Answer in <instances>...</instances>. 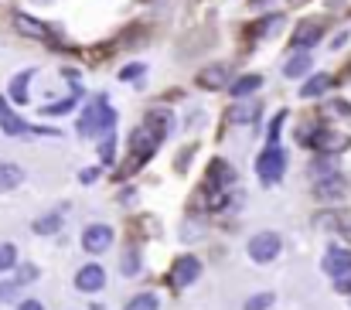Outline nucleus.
Wrapping results in <instances>:
<instances>
[{"mask_svg":"<svg viewBox=\"0 0 351 310\" xmlns=\"http://www.w3.org/2000/svg\"><path fill=\"white\" fill-rule=\"evenodd\" d=\"M0 126H3V133H10V136H17V133H24V130H27V123H24V119H17L10 109L0 116Z\"/></svg>","mask_w":351,"mask_h":310,"instance_id":"22","label":"nucleus"},{"mask_svg":"<svg viewBox=\"0 0 351 310\" xmlns=\"http://www.w3.org/2000/svg\"><path fill=\"white\" fill-rule=\"evenodd\" d=\"M31 79H34V69H24L21 75H14V82H10V99L17 106L27 103V86H31Z\"/></svg>","mask_w":351,"mask_h":310,"instance_id":"14","label":"nucleus"},{"mask_svg":"<svg viewBox=\"0 0 351 310\" xmlns=\"http://www.w3.org/2000/svg\"><path fill=\"white\" fill-rule=\"evenodd\" d=\"M126 310H160V300H157L154 294H136V297L126 304Z\"/></svg>","mask_w":351,"mask_h":310,"instance_id":"23","label":"nucleus"},{"mask_svg":"<svg viewBox=\"0 0 351 310\" xmlns=\"http://www.w3.org/2000/svg\"><path fill=\"white\" fill-rule=\"evenodd\" d=\"M113 147H117V143H113V136L106 133V140H103V147H99V157H103V164H113Z\"/></svg>","mask_w":351,"mask_h":310,"instance_id":"31","label":"nucleus"},{"mask_svg":"<svg viewBox=\"0 0 351 310\" xmlns=\"http://www.w3.org/2000/svg\"><path fill=\"white\" fill-rule=\"evenodd\" d=\"M328 89H331V75H324V72H321V75H314V79H307V82H304L300 96H304V99H317V96H321V93H328Z\"/></svg>","mask_w":351,"mask_h":310,"instance_id":"18","label":"nucleus"},{"mask_svg":"<svg viewBox=\"0 0 351 310\" xmlns=\"http://www.w3.org/2000/svg\"><path fill=\"white\" fill-rule=\"evenodd\" d=\"M17 310H45V307H41L38 300H24V304H21V307H17Z\"/></svg>","mask_w":351,"mask_h":310,"instance_id":"36","label":"nucleus"},{"mask_svg":"<svg viewBox=\"0 0 351 310\" xmlns=\"http://www.w3.org/2000/svg\"><path fill=\"white\" fill-rule=\"evenodd\" d=\"M14 27H17L21 34H27V38H48V27H45L41 21L27 17V14H17V17H14Z\"/></svg>","mask_w":351,"mask_h":310,"instance_id":"15","label":"nucleus"},{"mask_svg":"<svg viewBox=\"0 0 351 310\" xmlns=\"http://www.w3.org/2000/svg\"><path fill=\"white\" fill-rule=\"evenodd\" d=\"M341 191H345V178L341 174H331V178H321L317 181V195L328 198V202L331 198H341Z\"/></svg>","mask_w":351,"mask_h":310,"instance_id":"17","label":"nucleus"},{"mask_svg":"<svg viewBox=\"0 0 351 310\" xmlns=\"http://www.w3.org/2000/svg\"><path fill=\"white\" fill-rule=\"evenodd\" d=\"M269 307H273V294L266 290V294H256V297H249L242 310H269Z\"/></svg>","mask_w":351,"mask_h":310,"instance_id":"26","label":"nucleus"},{"mask_svg":"<svg viewBox=\"0 0 351 310\" xmlns=\"http://www.w3.org/2000/svg\"><path fill=\"white\" fill-rule=\"evenodd\" d=\"M17 294H21V283H0V304H10V300H17Z\"/></svg>","mask_w":351,"mask_h":310,"instance_id":"29","label":"nucleus"},{"mask_svg":"<svg viewBox=\"0 0 351 310\" xmlns=\"http://www.w3.org/2000/svg\"><path fill=\"white\" fill-rule=\"evenodd\" d=\"M256 112H259L256 106H242V109H232V119H235V123H249Z\"/></svg>","mask_w":351,"mask_h":310,"instance_id":"30","label":"nucleus"},{"mask_svg":"<svg viewBox=\"0 0 351 310\" xmlns=\"http://www.w3.org/2000/svg\"><path fill=\"white\" fill-rule=\"evenodd\" d=\"M119 270H123V276H136V273H140V259H136V252H126L123 263H119Z\"/></svg>","mask_w":351,"mask_h":310,"instance_id":"27","label":"nucleus"},{"mask_svg":"<svg viewBox=\"0 0 351 310\" xmlns=\"http://www.w3.org/2000/svg\"><path fill=\"white\" fill-rule=\"evenodd\" d=\"M335 290L338 294H351V270L345 273V276H338V283H335Z\"/></svg>","mask_w":351,"mask_h":310,"instance_id":"34","label":"nucleus"},{"mask_svg":"<svg viewBox=\"0 0 351 310\" xmlns=\"http://www.w3.org/2000/svg\"><path fill=\"white\" fill-rule=\"evenodd\" d=\"M283 119H287V112H276V116H273V123H269V143H276V136H280V126H283Z\"/></svg>","mask_w":351,"mask_h":310,"instance_id":"33","label":"nucleus"},{"mask_svg":"<svg viewBox=\"0 0 351 310\" xmlns=\"http://www.w3.org/2000/svg\"><path fill=\"white\" fill-rule=\"evenodd\" d=\"M311 143H314L321 154H338V150L351 147V136L348 133H335V130H317V133L311 136Z\"/></svg>","mask_w":351,"mask_h":310,"instance_id":"8","label":"nucleus"},{"mask_svg":"<svg viewBox=\"0 0 351 310\" xmlns=\"http://www.w3.org/2000/svg\"><path fill=\"white\" fill-rule=\"evenodd\" d=\"M311 65H314V62H311V55H307V51H297L293 58H287L283 75H287V79H300V75H307V72H311Z\"/></svg>","mask_w":351,"mask_h":310,"instance_id":"13","label":"nucleus"},{"mask_svg":"<svg viewBox=\"0 0 351 310\" xmlns=\"http://www.w3.org/2000/svg\"><path fill=\"white\" fill-rule=\"evenodd\" d=\"M103 287H106V270H103V266L89 263V266H82V270L75 273V290L96 294V290H103Z\"/></svg>","mask_w":351,"mask_h":310,"instance_id":"7","label":"nucleus"},{"mask_svg":"<svg viewBox=\"0 0 351 310\" xmlns=\"http://www.w3.org/2000/svg\"><path fill=\"white\" fill-rule=\"evenodd\" d=\"M280 246L283 242L276 232H259L249 239V256H252V263H273L280 256Z\"/></svg>","mask_w":351,"mask_h":310,"instance_id":"4","label":"nucleus"},{"mask_svg":"<svg viewBox=\"0 0 351 310\" xmlns=\"http://www.w3.org/2000/svg\"><path fill=\"white\" fill-rule=\"evenodd\" d=\"M14 266H17V249H14L10 242H3V246H0V273H3V270H14Z\"/></svg>","mask_w":351,"mask_h":310,"instance_id":"25","label":"nucleus"},{"mask_svg":"<svg viewBox=\"0 0 351 310\" xmlns=\"http://www.w3.org/2000/svg\"><path fill=\"white\" fill-rule=\"evenodd\" d=\"M143 72H147V69H143V65H126V69H123V72H119V79H123V82H130V79H140V75H143Z\"/></svg>","mask_w":351,"mask_h":310,"instance_id":"32","label":"nucleus"},{"mask_svg":"<svg viewBox=\"0 0 351 310\" xmlns=\"http://www.w3.org/2000/svg\"><path fill=\"white\" fill-rule=\"evenodd\" d=\"M226 75H229L226 65H208V69H202L198 86H202V89H222V86H226Z\"/></svg>","mask_w":351,"mask_h":310,"instance_id":"12","label":"nucleus"},{"mask_svg":"<svg viewBox=\"0 0 351 310\" xmlns=\"http://www.w3.org/2000/svg\"><path fill=\"white\" fill-rule=\"evenodd\" d=\"M208 184H212V188L232 184V167H229L226 160H212V167H208Z\"/></svg>","mask_w":351,"mask_h":310,"instance_id":"16","label":"nucleus"},{"mask_svg":"<svg viewBox=\"0 0 351 310\" xmlns=\"http://www.w3.org/2000/svg\"><path fill=\"white\" fill-rule=\"evenodd\" d=\"M38 280V266H31V263H24L21 270H17V280L14 283H21V287H27V283H34Z\"/></svg>","mask_w":351,"mask_h":310,"instance_id":"28","label":"nucleus"},{"mask_svg":"<svg viewBox=\"0 0 351 310\" xmlns=\"http://www.w3.org/2000/svg\"><path fill=\"white\" fill-rule=\"evenodd\" d=\"M113 123H117V112L106 106V99H96V103L82 112V119H79V133H82V136L110 133V130H113Z\"/></svg>","mask_w":351,"mask_h":310,"instance_id":"1","label":"nucleus"},{"mask_svg":"<svg viewBox=\"0 0 351 310\" xmlns=\"http://www.w3.org/2000/svg\"><path fill=\"white\" fill-rule=\"evenodd\" d=\"M283 171H287V154H283V147L269 143V147L256 157V174H259L263 184H276V181L283 178Z\"/></svg>","mask_w":351,"mask_h":310,"instance_id":"2","label":"nucleus"},{"mask_svg":"<svg viewBox=\"0 0 351 310\" xmlns=\"http://www.w3.org/2000/svg\"><path fill=\"white\" fill-rule=\"evenodd\" d=\"M96 178H99V167H86L82 171V184H93Z\"/></svg>","mask_w":351,"mask_h":310,"instance_id":"35","label":"nucleus"},{"mask_svg":"<svg viewBox=\"0 0 351 310\" xmlns=\"http://www.w3.org/2000/svg\"><path fill=\"white\" fill-rule=\"evenodd\" d=\"M157 143H160V136H157L150 126H136V130L130 133V154H133L130 171H133V167H140L143 160H150V157H154V150H157Z\"/></svg>","mask_w":351,"mask_h":310,"instance_id":"3","label":"nucleus"},{"mask_svg":"<svg viewBox=\"0 0 351 310\" xmlns=\"http://www.w3.org/2000/svg\"><path fill=\"white\" fill-rule=\"evenodd\" d=\"M321 266H324V273H328V276H335V280H338V276H345V273L351 270V249H341V246H331Z\"/></svg>","mask_w":351,"mask_h":310,"instance_id":"10","label":"nucleus"},{"mask_svg":"<svg viewBox=\"0 0 351 310\" xmlns=\"http://www.w3.org/2000/svg\"><path fill=\"white\" fill-rule=\"evenodd\" d=\"M198 276H202V263H198L195 256H181V259L174 263V270H171V280H174L178 287H191Z\"/></svg>","mask_w":351,"mask_h":310,"instance_id":"9","label":"nucleus"},{"mask_svg":"<svg viewBox=\"0 0 351 310\" xmlns=\"http://www.w3.org/2000/svg\"><path fill=\"white\" fill-rule=\"evenodd\" d=\"M321 38H324V24H321V21H314V17H311V21H300V24L293 27V48H297V51L314 48Z\"/></svg>","mask_w":351,"mask_h":310,"instance_id":"5","label":"nucleus"},{"mask_svg":"<svg viewBox=\"0 0 351 310\" xmlns=\"http://www.w3.org/2000/svg\"><path fill=\"white\" fill-rule=\"evenodd\" d=\"M110 246H113V228H110V225H89V228L82 232V249H86V252L99 256V252H106Z\"/></svg>","mask_w":351,"mask_h":310,"instance_id":"6","label":"nucleus"},{"mask_svg":"<svg viewBox=\"0 0 351 310\" xmlns=\"http://www.w3.org/2000/svg\"><path fill=\"white\" fill-rule=\"evenodd\" d=\"M259 86H263V75L249 72V75H239V79H235L232 86H229V93H232V99H245V96H252Z\"/></svg>","mask_w":351,"mask_h":310,"instance_id":"11","label":"nucleus"},{"mask_svg":"<svg viewBox=\"0 0 351 310\" xmlns=\"http://www.w3.org/2000/svg\"><path fill=\"white\" fill-rule=\"evenodd\" d=\"M58 228H62V215H45V218L34 222V232L38 235H55Z\"/></svg>","mask_w":351,"mask_h":310,"instance_id":"20","label":"nucleus"},{"mask_svg":"<svg viewBox=\"0 0 351 310\" xmlns=\"http://www.w3.org/2000/svg\"><path fill=\"white\" fill-rule=\"evenodd\" d=\"M24 181V171L17 164H0V191H14Z\"/></svg>","mask_w":351,"mask_h":310,"instance_id":"19","label":"nucleus"},{"mask_svg":"<svg viewBox=\"0 0 351 310\" xmlns=\"http://www.w3.org/2000/svg\"><path fill=\"white\" fill-rule=\"evenodd\" d=\"M280 24H283V17H280V14H269V17H263L259 24H252V34H273Z\"/></svg>","mask_w":351,"mask_h":310,"instance_id":"24","label":"nucleus"},{"mask_svg":"<svg viewBox=\"0 0 351 310\" xmlns=\"http://www.w3.org/2000/svg\"><path fill=\"white\" fill-rule=\"evenodd\" d=\"M79 96H82V93L75 89V93H72L69 99H62V103H51V106H45L41 112H45V116H62V112H69V109H75V103H79Z\"/></svg>","mask_w":351,"mask_h":310,"instance_id":"21","label":"nucleus"},{"mask_svg":"<svg viewBox=\"0 0 351 310\" xmlns=\"http://www.w3.org/2000/svg\"><path fill=\"white\" fill-rule=\"evenodd\" d=\"M345 235H348V239H351V228H345Z\"/></svg>","mask_w":351,"mask_h":310,"instance_id":"37","label":"nucleus"}]
</instances>
